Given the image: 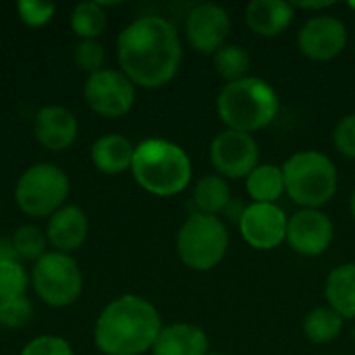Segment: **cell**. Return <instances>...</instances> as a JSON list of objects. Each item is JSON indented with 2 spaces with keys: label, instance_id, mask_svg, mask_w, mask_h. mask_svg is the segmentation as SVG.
Listing matches in <instances>:
<instances>
[{
  "label": "cell",
  "instance_id": "6",
  "mask_svg": "<svg viewBox=\"0 0 355 355\" xmlns=\"http://www.w3.org/2000/svg\"><path fill=\"white\" fill-rule=\"evenodd\" d=\"M229 250V231L223 218L193 212L177 233L179 260L198 272L216 268Z\"/></svg>",
  "mask_w": 355,
  "mask_h": 355
},
{
  "label": "cell",
  "instance_id": "1",
  "mask_svg": "<svg viewBox=\"0 0 355 355\" xmlns=\"http://www.w3.org/2000/svg\"><path fill=\"white\" fill-rule=\"evenodd\" d=\"M121 71L133 85L156 89L166 85L181 64V42L175 25L150 15L129 23L116 42Z\"/></svg>",
  "mask_w": 355,
  "mask_h": 355
},
{
  "label": "cell",
  "instance_id": "10",
  "mask_svg": "<svg viewBox=\"0 0 355 355\" xmlns=\"http://www.w3.org/2000/svg\"><path fill=\"white\" fill-rule=\"evenodd\" d=\"M260 160V148L254 135L225 129L210 144V162L223 179L248 177Z\"/></svg>",
  "mask_w": 355,
  "mask_h": 355
},
{
  "label": "cell",
  "instance_id": "21",
  "mask_svg": "<svg viewBox=\"0 0 355 355\" xmlns=\"http://www.w3.org/2000/svg\"><path fill=\"white\" fill-rule=\"evenodd\" d=\"M245 189L254 204H277L285 193L283 168L277 164H258L245 177Z\"/></svg>",
  "mask_w": 355,
  "mask_h": 355
},
{
  "label": "cell",
  "instance_id": "26",
  "mask_svg": "<svg viewBox=\"0 0 355 355\" xmlns=\"http://www.w3.org/2000/svg\"><path fill=\"white\" fill-rule=\"evenodd\" d=\"M46 233H42L37 227L31 225H23L15 231L12 235V250L17 258L23 260H40L46 254Z\"/></svg>",
  "mask_w": 355,
  "mask_h": 355
},
{
  "label": "cell",
  "instance_id": "30",
  "mask_svg": "<svg viewBox=\"0 0 355 355\" xmlns=\"http://www.w3.org/2000/svg\"><path fill=\"white\" fill-rule=\"evenodd\" d=\"M17 12L21 17V21L29 27H42L46 25L54 12L56 6L52 2H37V0H21L17 2Z\"/></svg>",
  "mask_w": 355,
  "mask_h": 355
},
{
  "label": "cell",
  "instance_id": "11",
  "mask_svg": "<svg viewBox=\"0 0 355 355\" xmlns=\"http://www.w3.org/2000/svg\"><path fill=\"white\" fill-rule=\"evenodd\" d=\"M347 46V27L335 15H314L310 17L300 33L297 48L300 52L314 62H329L337 58Z\"/></svg>",
  "mask_w": 355,
  "mask_h": 355
},
{
  "label": "cell",
  "instance_id": "16",
  "mask_svg": "<svg viewBox=\"0 0 355 355\" xmlns=\"http://www.w3.org/2000/svg\"><path fill=\"white\" fill-rule=\"evenodd\" d=\"M89 231L87 216L77 206H62L48 218L46 239L48 243L62 254H69L85 241Z\"/></svg>",
  "mask_w": 355,
  "mask_h": 355
},
{
  "label": "cell",
  "instance_id": "3",
  "mask_svg": "<svg viewBox=\"0 0 355 355\" xmlns=\"http://www.w3.org/2000/svg\"><path fill=\"white\" fill-rule=\"evenodd\" d=\"M131 173L141 189L158 198H173L191 183V160L187 152L160 137H152L135 146Z\"/></svg>",
  "mask_w": 355,
  "mask_h": 355
},
{
  "label": "cell",
  "instance_id": "22",
  "mask_svg": "<svg viewBox=\"0 0 355 355\" xmlns=\"http://www.w3.org/2000/svg\"><path fill=\"white\" fill-rule=\"evenodd\" d=\"M231 187L220 175H206L193 185V204L198 212L218 216L231 204Z\"/></svg>",
  "mask_w": 355,
  "mask_h": 355
},
{
  "label": "cell",
  "instance_id": "37",
  "mask_svg": "<svg viewBox=\"0 0 355 355\" xmlns=\"http://www.w3.org/2000/svg\"><path fill=\"white\" fill-rule=\"evenodd\" d=\"M208 355H223V354H208Z\"/></svg>",
  "mask_w": 355,
  "mask_h": 355
},
{
  "label": "cell",
  "instance_id": "36",
  "mask_svg": "<svg viewBox=\"0 0 355 355\" xmlns=\"http://www.w3.org/2000/svg\"><path fill=\"white\" fill-rule=\"evenodd\" d=\"M349 8H352V10H355V2H349Z\"/></svg>",
  "mask_w": 355,
  "mask_h": 355
},
{
  "label": "cell",
  "instance_id": "29",
  "mask_svg": "<svg viewBox=\"0 0 355 355\" xmlns=\"http://www.w3.org/2000/svg\"><path fill=\"white\" fill-rule=\"evenodd\" d=\"M73 56H75V64L81 71L94 75V73L102 71L106 52H104V46L98 40H81L75 46V54Z\"/></svg>",
  "mask_w": 355,
  "mask_h": 355
},
{
  "label": "cell",
  "instance_id": "31",
  "mask_svg": "<svg viewBox=\"0 0 355 355\" xmlns=\"http://www.w3.org/2000/svg\"><path fill=\"white\" fill-rule=\"evenodd\" d=\"M333 144L341 156L355 158V112L345 114L337 123V127L333 131Z\"/></svg>",
  "mask_w": 355,
  "mask_h": 355
},
{
  "label": "cell",
  "instance_id": "9",
  "mask_svg": "<svg viewBox=\"0 0 355 355\" xmlns=\"http://www.w3.org/2000/svg\"><path fill=\"white\" fill-rule=\"evenodd\" d=\"M83 96L87 106L106 119H116L127 114L135 102V85L123 71L102 69L87 77L83 85Z\"/></svg>",
  "mask_w": 355,
  "mask_h": 355
},
{
  "label": "cell",
  "instance_id": "14",
  "mask_svg": "<svg viewBox=\"0 0 355 355\" xmlns=\"http://www.w3.org/2000/svg\"><path fill=\"white\" fill-rule=\"evenodd\" d=\"M287 214L277 204H248L239 231L243 241L260 252L279 248L287 239Z\"/></svg>",
  "mask_w": 355,
  "mask_h": 355
},
{
  "label": "cell",
  "instance_id": "27",
  "mask_svg": "<svg viewBox=\"0 0 355 355\" xmlns=\"http://www.w3.org/2000/svg\"><path fill=\"white\" fill-rule=\"evenodd\" d=\"M27 272L17 258H0V300L25 295Z\"/></svg>",
  "mask_w": 355,
  "mask_h": 355
},
{
  "label": "cell",
  "instance_id": "2",
  "mask_svg": "<svg viewBox=\"0 0 355 355\" xmlns=\"http://www.w3.org/2000/svg\"><path fill=\"white\" fill-rule=\"evenodd\" d=\"M162 331L158 310L139 295H121L96 320L94 341L104 355H141Z\"/></svg>",
  "mask_w": 355,
  "mask_h": 355
},
{
  "label": "cell",
  "instance_id": "18",
  "mask_svg": "<svg viewBox=\"0 0 355 355\" xmlns=\"http://www.w3.org/2000/svg\"><path fill=\"white\" fill-rule=\"evenodd\" d=\"M208 335L204 329L189 322H175L162 327L152 354L154 355H208Z\"/></svg>",
  "mask_w": 355,
  "mask_h": 355
},
{
  "label": "cell",
  "instance_id": "13",
  "mask_svg": "<svg viewBox=\"0 0 355 355\" xmlns=\"http://www.w3.org/2000/svg\"><path fill=\"white\" fill-rule=\"evenodd\" d=\"M335 227L322 210L302 208L287 220V243L289 248L306 258L322 256L333 243Z\"/></svg>",
  "mask_w": 355,
  "mask_h": 355
},
{
  "label": "cell",
  "instance_id": "17",
  "mask_svg": "<svg viewBox=\"0 0 355 355\" xmlns=\"http://www.w3.org/2000/svg\"><path fill=\"white\" fill-rule=\"evenodd\" d=\"M295 17V8L285 0H254L245 8V25L260 37L281 35Z\"/></svg>",
  "mask_w": 355,
  "mask_h": 355
},
{
  "label": "cell",
  "instance_id": "24",
  "mask_svg": "<svg viewBox=\"0 0 355 355\" xmlns=\"http://www.w3.org/2000/svg\"><path fill=\"white\" fill-rule=\"evenodd\" d=\"M212 60H214V71L227 83L245 79L252 67V58L248 50L239 44H225L212 54Z\"/></svg>",
  "mask_w": 355,
  "mask_h": 355
},
{
  "label": "cell",
  "instance_id": "32",
  "mask_svg": "<svg viewBox=\"0 0 355 355\" xmlns=\"http://www.w3.org/2000/svg\"><path fill=\"white\" fill-rule=\"evenodd\" d=\"M21 355H75L73 347L69 345V341H64L62 337H54V335H44L37 337L33 341H29Z\"/></svg>",
  "mask_w": 355,
  "mask_h": 355
},
{
  "label": "cell",
  "instance_id": "12",
  "mask_svg": "<svg viewBox=\"0 0 355 355\" xmlns=\"http://www.w3.org/2000/svg\"><path fill=\"white\" fill-rule=\"evenodd\" d=\"M231 33V17L227 8L214 2L196 4L185 21V35L189 46L200 54H214L225 46Z\"/></svg>",
  "mask_w": 355,
  "mask_h": 355
},
{
  "label": "cell",
  "instance_id": "15",
  "mask_svg": "<svg viewBox=\"0 0 355 355\" xmlns=\"http://www.w3.org/2000/svg\"><path fill=\"white\" fill-rule=\"evenodd\" d=\"M77 129L75 114L64 106H44L33 119V133L37 141L52 152L67 150L75 141Z\"/></svg>",
  "mask_w": 355,
  "mask_h": 355
},
{
  "label": "cell",
  "instance_id": "4",
  "mask_svg": "<svg viewBox=\"0 0 355 355\" xmlns=\"http://www.w3.org/2000/svg\"><path fill=\"white\" fill-rule=\"evenodd\" d=\"M279 112V96L272 83L262 77L225 83L216 98V114L227 129L256 133L268 127Z\"/></svg>",
  "mask_w": 355,
  "mask_h": 355
},
{
  "label": "cell",
  "instance_id": "33",
  "mask_svg": "<svg viewBox=\"0 0 355 355\" xmlns=\"http://www.w3.org/2000/svg\"><path fill=\"white\" fill-rule=\"evenodd\" d=\"M245 208H248V206H243L241 202L231 200V204L227 206V210H225L223 214H227V218H229L231 223H237V225H239V220H241V216H243Z\"/></svg>",
  "mask_w": 355,
  "mask_h": 355
},
{
  "label": "cell",
  "instance_id": "20",
  "mask_svg": "<svg viewBox=\"0 0 355 355\" xmlns=\"http://www.w3.org/2000/svg\"><path fill=\"white\" fill-rule=\"evenodd\" d=\"M327 306H331L343 320L355 318V264L347 262L329 272L324 283Z\"/></svg>",
  "mask_w": 355,
  "mask_h": 355
},
{
  "label": "cell",
  "instance_id": "34",
  "mask_svg": "<svg viewBox=\"0 0 355 355\" xmlns=\"http://www.w3.org/2000/svg\"><path fill=\"white\" fill-rule=\"evenodd\" d=\"M293 8H304V10H324V8H331L335 6L333 0H318V2H291Z\"/></svg>",
  "mask_w": 355,
  "mask_h": 355
},
{
  "label": "cell",
  "instance_id": "35",
  "mask_svg": "<svg viewBox=\"0 0 355 355\" xmlns=\"http://www.w3.org/2000/svg\"><path fill=\"white\" fill-rule=\"evenodd\" d=\"M349 212H352V218L355 220V189L354 193H352V198H349Z\"/></svg>",
  "mask_w": 355,
  "mask_h": 355
},
{
  "label": "cell",
  "instance_id": "7",
  "mask_svg": "<svg viewBox=\"0 0 355 355\" xmlns=\"http://www.w3.org/2000/svg\"><path fill=\"white\" fill-rule=\"evenodd\" d=\"M69 196V177L50 162L29 166L15 185V200L29 216H52L64 206Z\"/></svg>",
  "mask_w": 355,
  "mask_h": 355
},
{
  "label": "cell",
  "instance_id": "5",
  "mask_svg": "<svg viewBox=\"0 0 355 355\" xmlns=\"http://www.w3.org/2000/svg\"><path fill=\"white\" fill-rule=\"evenodd\" d=\"M283 177H285V193L302 208L320 210L329 204L339 185V173L335 162L316 150L295 152L285 160Z\"/></svg>",
  "mask_w": 355,
  "mask_h": 355
},
{
  "label": "cell",
  "instance_id": "23",
  "mask_svg": "<svg viewBox=\"0 0 355 355\" xmlns=\"http://www.w3.org/2000/svg\"><path fill=\"white\" fill-rule=\"evenodd\" d=\"M304 335L316 345H327L335 341L343 331V318L331 306H316L304 318Z\"/></svg>",
  "mask_w": 355,
  "mask_h": 355
},
{
  "label": "cell",
  "instance_id": "25",
  "mask_svg": "<svg viewBox=\"0 0 355 355\" xmlns=\"http://www.w3.org/2000/svg\"><path fill=\"white\" fill-rule=\"evenodd\" d=\"M71 27L81 40H96L106 27V12L100 2H81L71 12Z\"/></svg>",
  "mask_w": 355,
  "mask_h": 355
},
{
  "label": "cell",
  "instance_id": "19",
  "mask_svg": "<svg viewBox=\"0 0 355 355\" xmlns=\"http://www.w3.org/2000/svg\"><path fill=\"white\" fill-rule=\"evenodd\" d=\"M135 146L116 133L102 135L92 146V162L104 175H121L131 168Z\"/></svg>",
  "mask_w": 355,
  "mask_h": 355
},
{
  "label": "cell",
  "instance_id": "8",
  "mask_svg": "<svg viewBox=\"0 0 355 355\" xmlns=\"http://www.w3.org/2000/svg\"><path fill=\"white\" fill-rule=\"evenodd\" d=\"M31 285L44 304L52 308H67L81 295L83 277L69 254L46 252L31 270Z\"/></svg>",
  "mask_w": 355,
  "mask_h": 355
},
{
  "label": "cell",
  "instance_id": "28",
  "mask_svg": "<svg viewBox=\"0 0 355 355\" xmlns=\"http://www.w3.org/2000/svg\"><path fill=\"white\" fill-rule=\"evenodd\" d=\"M31 304L25 295L0 300V324L6 329L23 327L31 318Z\"/></svg>",
  "mask_w": 355,
  "mask_h": 355
}]
</instances>
